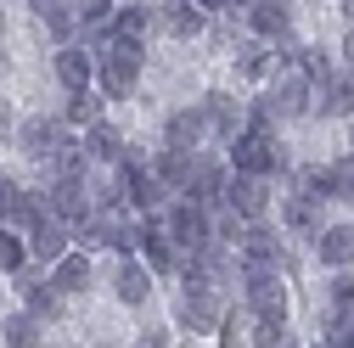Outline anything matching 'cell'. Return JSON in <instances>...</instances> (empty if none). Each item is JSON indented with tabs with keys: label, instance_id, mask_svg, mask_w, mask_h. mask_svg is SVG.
I'll return each instance as SVG.
<instances>
[{
	"label": "cell",
	"instance_id": "cell-34",
	"mask_svg": "<svg viewBox=\"0 0 354 348\" xmlns=\"http://www.w3.org/2000/svg\"><path fill=\"white\" fill-rule=\"evenodd\" d=\"M136 348H169V331L163 326H152V331H141V342Z\"/></svg>",
	"mask_w": 354,
	"mask_h": 348
},
{
	"label": "cell",
	"instance_id": "cell-15",
	"mask_svg": "<svg viewBox=\"0 0 354 348\" xmlns=\"http://www.w3.org/2000/svg\"><path fill=\"white\" fill-rule=\"evenodd\" d=\"M203 113H208L214 141H231V135H242V124H248V102H242L236 90H208V96H203Z\"/></svg>",
	"mask_w": 354,
	"mask_h": 348
},
{
	"label": "cell",
	"instance_id": "cell-32",
	"mask_svg": "<svg viewBox=\"0 0 354 348\" xmlns=\"http://www.w3.org/2000/svg\"><path fill=\"white\" fill-rule=\"evenodd\" d=\"M253 348H292L287 320H253Z\"/></svg>",
	"mask_w": 354,
	"mask_h": 348
},
{
	"label": "cell",
	"instance_id": "cell-5",
	"mask_svg": "<svg viewBox=\"0 0 354 348\" xmlns=\"http://www.w3.org/2000/svg\"><path fill=\"white\" fill-rule=\"evenodd\" d=\"M79 141V129H68L62 118H51V113H34V118H23L17 124V146H23V157H34V163H46V157H57L62 146H73Z\"/></svg>",
	"mask_w": 354,
	"mask_h": 348
},
{
	"label": "cell",
	"instance_id": "cell-35",
	"mask_svg": "<svg viewBox=\"0 0 354 348\" xmlns=\"http://www.w3.org/2000/svg\"><path fill=\"white\" fill-rule=\"evenodd\" d=\"M343 68H348V73H354V28H348V34H343Z\"/></svg>",
	"mask_w": 354,
	"mask_h": 348
},
{
	"label": "cell",
	"instance_id": "cell-30",
	"mask_svg": "<svg viewBox=\"0 0 354 348\" xmlns=\"http://www.w3.org/2000/svg\"><path fill=\"white\" fill-rule=\"evenodd\" d=\"M68 6H73L79 28H91V23H113V6H118V0H68Z\"/></svg>",
	"mask_w": 354,
	"mask_h": 348
},
{
	"label": "cell",
	"instance_id": "cell-2",
	"mask_svg": "<svg viewBox=\"0 0 354 348\" xmlns=\"http://www.w3.org/2000/svg\"><path fill=\"white\" fill-rule=\"evenodd\" d=\"M231 152H225V163H231V174H287V152H281V141L276 135H253V129H242V135H231L225 141Z\"/></svg>",
	"mask_w": 354,
	"mask_h": 348
},
{
	"label": "cell",
	"instance_id": "cell-12",
	"mask_svg": "<svg viewBox=\"0 0 354 348\" xmlns=\"http://www.w3.org/2000/svg\"><path fill=\"white\" fill-rule=\"evenodd\" d=\"M51 73H57V90H91V84H96V57L73 39V46L51 51Z\"/></svg>",
	"mask_w": 354,
	"mask_h": 348
},
{
	"label": "cell",
	"instance_id": "cell-14",
	"mask_svg": "<svg viewBox=\"0 0 354 348\" xmlns=\"http://www.w3.org/2000/svg\"><path fill=\"white\" fill-rule=\"evenodd\" d=\"M152 287H158V276L141 264V258H118V270H113V298L124 303V309H147V303H152Z\"/></svg>",
	"mask_w": 354,
	"mask_h": 348
},
{
	"label": "cell",
	"instance_id": "cell-21",
	"mask_svg": "<svg viewBox=\"0 0 354 348\" xmlns=\"http://www.w3.org/2000/svg\"><path fill=\"white\" fill-rule=\"evenodd\" d=\"M46 197H51V213L62 225H79L84 213H91V191H84V180H46Z\"/></svg>",
	"mask_w": 354,
	"mask_h": 348
},
{
	"label": "cell",
	"instance_id": "cell-7",
	"mask_svg": "<svg viewBox=\"0 0 354 348\" xmlns=\"http://www.w3.org/2000/svg\"><path fill=\"white\" fill-rule=\"evenodd\" d=\"M219 208H231L236 220H248V225L264 220V213H270V180H264V174H231Z\"/></svg>",
	"mask_w": 354,
	"mask_h": 348
},
{
	"label": "cell",
	"instance_id": "cell-39",
	"mask_svg": "<svg viewBox=\"0 0 354 348\" xmlns=\"http://www.w3.org/2000/svg\"><path fill=\"white\" fill-rule=\"evenodd\" d=\"M0 39H6V6H0Z\"/></svg>",
	"mask_w": 354,
	"mask_h": 348
},
{
	"label": "cell",
	"instance_id": "cell-8",
	"mask_svg": "<svg viewBox=\"0 0 354 348\" xmlns=\"http://www.w3.org/2000/svg\"><path fill=\"white\" fill-rule=\"evenodd\" d=\"M208 141H214V129H208L203 102H197V107H174V113L163 118V146H169V152H203Z\"/></svg>",
	"mask_w": 354,
	"mask_h": 348
},
{
	"label": "cell",
	"instance_id": "cell-19",
	"mask_svg": "<svg viewBox=\"0 0 354 348\" xmlns=\"http://www.w3.org/2000/svg\"><path fill=\"white\" fill-rule=\"evenodd\" d=\"M79 146H84V157H91V163H107V168H113L129 141H124V129H118L113 118H96L91 129H79Z\"/></svg>",
	"mask_w": 354,
	"mask_h": 348
},
{
	"label": "cell",
	"instance_id": "cell-20",
	"mask_svg": "<svg viewBox=\"0 0 354 348\" xmlns=\"http://www.w3.org/2000/svg\"><path fill=\"white\" fill-rule=\"evenodd\" d=\"M315 258L326 270H354V225H321L315 231Z\"/></svg>",
	"mask_w": 354,
	"mask_h": 348
},
{
	"label": "cell",
	"instance_id": "cell-29",
	"mask_svg": "<svg viewBox=\"0 0 354 348\" xmlns=\"http://www.w3.org/2000/svg\"><path fill=\"white\" fill-rule=\"evenodd\" d=\"M28 264V236L23 231H12V225H0V270H23Z\"/></svg>",
	"mask_w": 354,
	"mask_h": 348
},
{
	"label": "cell",
	"instance_id": "cell-4",
	"mask_svg": "<svg viewBox=\"0 0 354 348\" xmlns=\"http://www.w3.org/2000/svg\"><path fill=\"white\" fill-rule=\"evenodd\" d=\"M180 326L192 331V337H214L219 331V320L231 315V298H225V287H180Z\"/></svg>",
	"mask_w": 354,
	"mask_h": 348
},
{
	"label": "cell",
	"instance_id": "cell-42",
	"mask_svg": "<svg viewBox=\"0 0 354 348\" xmlns=\"http://www.w3.org/2000/svg\"><path fill=\"white\" fill-rule=\"evenodd\" d=\"M343 6H354V0H343Z\"/></svg>",
	"mask_w": 354,
	"mask_h": 348
},
{
	"label": "cell",
	"instance_id": "cell-40",
	"mask_svg": "<svg viewBox=\"0 0 354 348\" xmlns=\"http://www.w3.org/2000/svg\"><path fill=\"white\" fill-rule=\"evenodd\" d=\"M348 146H354V118H348Z\"/></svg>",
	"mask_w": 354,
	"mask_h": 348
},
{
	"label": "cell",
	"instance_id": "cell-22",
	"mask_svg": "<svg viewBox=\"0 0 354 348\" xmlns=\"http://www.w3.org/2000/svg\"><path fill=\"white\" fill-rule=\"evenodd\" d=\"M281 225H287L292 236H315V231L326 225V202H321V197H309V191H292L287 208H281Z\"/></svg>",
	"mask_w": 354,
	"mask_h": 348
},
{
	"label": "cell",
	"instance_id": "cell-18",
	"mask_svg": "<svg viewBox=\"0 0 354 348\" xmlns=\"http://www.w3.org/2000/svg\"><path fill=\"white\" fill-rule=\"evenodd\" d=\"M113 34H118V39H136V46H147V39L158 34V12H152V0H118V6H113Z\"/></svg>",
	"mask_w": 354,
	"mask_h": 348
},
{
	"label": "cell",
	"instance_id": "cell-3",
	"mask_svg": "<svg viewBox=\"0 0 354 348\" xmlns=\"http://www.w3.org/2000/svg\"><path fill=\"white\" fill-rule=\"evenodd\" d=\"M242 298H248L253 320H287V309H292V292H287L281 270H242Z\"/></svg>",
	"mask_w": 354,
	"mask_h": 348
},
{
	"label": "cell",
	"instance_id": "cell-6",
	"mask_svg": "<svg viewBox=\"0 0 354 348\" xmlns=\"http://www.w3.org/2000/svg\"><path fill=\"white\" fill-rule=\"evenodd\" d=\"M236 270H281V276H287L281 236L264 225V220H253V225L242 231V242H236Z\"/></svg>",
	"mask_w": 354,
	"mask_h": 348
},
{
	"label": "cell",
	"instance_id": "cell-23",
	"mask_svg": "<svg viewBox=\"0 0 354 348\" xmlns=\"http://www.w3.org/2000/svg\"><path fill=\"white\" fill-rule=\"evenodd\" d=\"M0 342H6V348H46V320L28 315V309L0 315Z\"/></svg>",
	"mask_w": 354,
	"mask_h": 348
},
{
	"label": "cell",
	"instance_id": "cell-41",
	"mask_svg": "<svg viewBox=\"0 0 354 348\" xmlns=\"http://www.w3.org/2000/svg\"><path fill=\"white\" fill-rule=\"evenodd\" d=\"M0 315H6V292H0Z\"/></svg>",
	"mask_w": 354,
	"mask_h": 348
},
{
	"label": "cell",
	"instance_id": "cell-38",
	"mask_svg": "<svg viewBox=\"0 0 354 348\" xmlns=\"http://www.w3.org/2000/svg\"><path fill=\"white\" fill-rule=\"evenodd\" d=\"M6 68H12V57H6V39H0V79H6Z\"/></svg>",
	"mask_w": 354,
	"mask_h": 348
},
{
	"label": "cell",
	"instance_id": "cell-24",
	"mask_svg": "<svg viewBox=\"0 0 354 348\" xmlns=\"http://www.w3.org/2000/svg\"><path fill=\"white\" fill-rule=\"evenodd\" d=\"M270 68H276V46H264V39H253V46L236 51V79L242 84H264Z\"/></svg>",
	"mask_w": 354,
	"mask_h": 348
},
{
	"label": "cell",
	"instance_id": "cell-10",
	"mask_svg": "<svg viewBox=\"0 0 354 348\" xmlns=\"http://www.w3.org/2000/svg\"><path fill=\"white\" fill-rule=\"evenodd\" d=\"M242 17H248V28H253V39H264V46H292V39H298L287 0H259V6H248Z\"/></svg>",
	"mask_w": 354,
	"mask_h": 348
},
{
	"label": "cell",
	"instance_id": "cell-9",
	"mask_svg": "<svg viewBox=\"0 0 354 348\" xmlns=\"http://www.w3.org/2000/svg\"><path fill=\"white\" fill-rule=\"evenodd\" d=\"M225 180H231V163L214 157L208 146L192 152V174H186V197H197L203 208H219V197H225Z\"/></svg>",
	"mask_w": 354,
	"mask_h": 348
},
{
	"label": "cell",
	"instance_id": "cell-37",
	"mask_svg": "<svg viewBox=\"0 0 354 348\" xmlns=\"http://www.w3.org/2000/svg\"><path fill=\"white\" fill-rule=\"evenodd\" d=\"M248 6H259V0H225V12H248Z\"/></svg>",
	"mask_w": 354,
	"mask_h": 348
},
{
	"label": "cell",
	"instance_id": "cell-36",
	"mask_svg": "<svg viewBox=\"0 0 354 348\" xmlns=\"http://www.w3.org/2000/svg\"><path fill=\"white\" fill-rule=\"evenodd\" d=\"M192 6H197V12H208V17H219V12H225V0H192Z\"/></svg>",
	"mask_w": 354,
	"mask_h": 348
},
{
	"label": "cell",
	"instance_id": "cell-13",
	"mask_svg": "<svg viewBox=\"0 0 354 348\" xmlns=\"http://www.w3.org/2000/svg\"><path fill=\"white\" fill-rule=\"evenodd\" d=\"M309 113H321V118H354V73L337 68L315 84V96H309Z\"/></svg>",
	"mask_w": 354,
	"mask_h": 348
},
{
	"label": "cell",
	"instance_id": "cell-28",
	"mask_svg": "<svg viewBox=\"0 0 354 348\" xmlns=\"http://www.w3.org/2000/svg\"><path fill=\"white\" fill-rule=\"evenodd\" d=\"M180 258H186V253L174 247L169 236H158V242H147V247H141V264H147L152 276H180Z\"/></svg>",
	"mask_w": 354,
	"mask_h": 348
},
{
	"label": "cell",
	"instance_id": "cell-11",
	"mask_svg": "<svg viewBox=\"0 0 354 348\" xmlns=\"http://www.w3.org/2000/svg\"><path fill=\"white\" fill-rule=\"evenodd\" d=\"M208 12H197L192 0H158V28L169 34V39H180V46H192V39H203L208 34Z\"/></svg>",
	"mask_w": 354,
	"mask_h": 348
},
{
	"label": "cell",
	"instance_id": "cell-43",
	"mask_svg": "<svg viewBox=\"0 0 354 348\" xmlns=\"http://www.w3.org/2000/svg\"><path fill=\"white\" fill-rule=\"evenodd\" d=\"M287 6H292V0H287Z\"/></svg>",
	"mask_w": 354,
	"mask_h": 348
},
{
	"label": "cell",
	"instance_id": "cell-31",
	"mask_svg": "<svg viewBox=\"0 0 354 348\" xmlns=\"http://www.w3.org/2000/svg\"><path fill=\"white\" fill-rule=\"evenodd\" d=\"M326 298H332V309L354 315V270H332V287H326Z\"/></svg>",
	"mask_w": 354,
	"mask_h": 348
},
{
	"label": "cell",
	"instance_id": "cell-17",
	"mask_svg": "<svg viewBox=\"0 0 354 348\" xmlns=\"http://www.w3.org/2000/svg\"><path fill=\"white\" fill-rule=\"evenodd\" d=\"M68 247H73V225H62L57 213H51V220H39V225L28 231V258H34V264H46V270L57 264Z\"/></svg>",
	"mask_w": 354,
	"mask_h": 348
},
{
	"label": "cell",
	"instance_id": "cell-27",
	"mask_svg": "<svg viewBox=\"0 0 354 348\" xmlns=\"http://www.w3.org/2000/svg\"><path fill=\"white\" fill-rule=\"evenodd\" d=\"M321 191H326V197H337V202H354V157L321 163Z\"/></svg>",
	"mask_w": 354,
	"mask_h": 348
},
{
	"label": "cell",
	"instance_id": "cell-16",
	"mask_svg": "<svg viewBox=\"0 0 354 348\" xmlns=\"http://www.w3.org/2000/svg\"><path fill=\"white\" fill-rule=\"evenodd\" d=\"M51 287L62 292V298H84L96 287V264H91V253H79V247H68L57 264H51Z\"/></svg>",
	"mask_w": 354,
	"mask_h": 348
},
{
	"label": "cell",
	"instance_id": "cell-25",
	"mask_svg": "<svg viewBox=\"0 0 354 348\" xmlns=\"http://www.w3.org/2000/svg\"><path fill=\"white\" fill-rule=\"evenodd\" d=\"M152 174L163 180L169 197H180V191H186V174H192V152H169V146H163V152L152 157Z\"/></svg>",
	"mask_w": 354,
	"mask_h": 348
},
{
	"label": "cell",
	"instance_id": "cell-33",
	"mask_svg": "<svg viewBox=\"0 0 354 348\" xmlns=\"http://www.w3.org/2000/svg\"><path fill=\"white\" fill-rule=\"evenodd\" d=\"M17 197H23V186L12 180V174H0V225L12 220V208H17Z\"/></svg>",
	"mask_w": 354,
	"mask_h": 348
},
{
	"label": "cell",
	"instance_id": "cell-26",
	"mask_svg": "<svg viewBox=\"0 0 354 348\" xmlns=\"http://www.w3.org/2000/svg\"><path fill=\"white\" fill-rule=\"evenodd\" d=\"M102 107H107V102H102L96 90H68V107H62V124H68V129H91V124L102 118Z\"/></svg>",
	"mask_w": 354,
	"mask_h": 348
},
{
	"label": "cell",
	"instance_id": "cell-1",
	"mask_svg": "<svg viewBox=\"0 0 354 348\" xmlns=\"http://www.w3.org/2000/svg\"><path fill=\"white\" fill-rule=\"evenodd\" d=\"M163 236L180 247V253H197L203 242H214V208H203L197 197H169L163 202Z\"/></svg>",
	"mask_w": 354,
	"mask_h": 348
}]
</instances>
